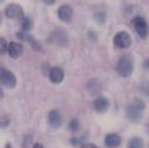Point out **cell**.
Returning <instances> with one entry per match:
<instances>
[{
    "label": "cell",
    "instance_id": "1",
    "mask_svg": "<svg viewBox=\"0 0 149 148\" xmlns=\"http://www.w3.org/2000/svg\"><path fill=\"white\" fill-rule=\"evenodd\" d=\"M133 67H134L133 57L130 56V55H124V56H122L119 59V61L117 64V72L120 76L128 77V76L132 75Z\"/></svg>",
    "mask_w": 149,
    "mask_h": 148
},
{
    "label": "cell",
    "instance_id": "2",
    "mask_svg": "<svg viewBox=\"0 0 149 148\" xmlns=\"http://www.w3.org/2000/svg\"><path fill=\"white\" fill-rule=\"evenodd\" d=\"M144 107H146V106H144L143 101L138 100V98L134 100L133 103L128 106V108H127V117L129 121L138 122L142 117V111L144 110Z\"/></svg>",
    "mask_w": 149,
    "mask_h": 148
},
{
    "label": "cell",
    "instance_id": "3",
    "mask_svg": "<svg viewBox=\"0 0 149 148\" xmlns=\"http://www.w3.org/2000/svg\"><path fill=\"white\" fill-rule=\"evenodd\" d=\"M0 84L5 87H9V89H13L16 85V77L8 68L0 67Z\"/></svg>",
    "mask_w": 149,
    "mask_h": 148
},
{
    "label": "cell",
    "instance_id": "4",
    "mask_svg": "<svg viewBox=\"0 0 149 148\" xmlns=\"http://www.w3.org/2000/svg\"><path fill=\"white\" fill-rule=\"evenodd\" d=\"M113 43L118 49H127V47L130 46V44H132V39H130L128 32L119 31V32L116 34Z\"/></svg>",
    "mask_w": 149,
    "mask_h": 148
},
{
    "label": "cell",
    "instance_id": "5",
    "mask_svg": "<svg viewBox=\"0 0 149 148\" xmlns=\"http://www.w3.org/2000/svg\"><path fill=\"white\" fill-rule=\"evenodd\" d=\"M133 24H134V27H136V31L137 34L141 36V38L146 39L148 36V25H147V21L143 19V17L138 16L136 19L133 20Z\"/></svg>",
    "mask_w": 149,
    "mask_h": 148
},
{
    "label": "cell",
    "instance_id": "6",
    "mask_svg": "<svg viewBox=\"0 0 149 148\" xmlns=\"http://www.w3.org/2000/svg\"><path fill=\"white\" fill-rule=\"evenodd\" d=\"M5 14L9 19H20L24 15V13H22V8L19 5V4H10L6 10H5Z\"/></svg>",
    "mask_w": 149,
    "mask_h": 148
},
{
    "label": "cell",
    "instance_id": "7",
    "mask_svg": "<svg viewBox=\"0 0 149 148\" xmlns=\"http://www.w3.org/2000/svg\"><path fill=\"white\" fill-rule=\"evenodd\" d=\"M57 15H58V19L61 20V21H63V22H68V21H71V19H72L73 9L70 6V5H62L61 8L58 9Z\"/></svg>",
    "mask_w": 149,
    "mask_h": 148
},
{
    "label": "cell",
    "instance_id": "8",
    "mask_svg": "<svg viewBox=\"0 0 149 148\" xmlns=\"http://www.w3.org/2000/svg\"><path fill=\"white\" fill-rule=\"evenodd\" d=\"M49 77H50V81L52 82V84H61L63 81L65 72L61 67H52L50 73H49Z\"/></svg>",
    "mask_w": 149,
    "mask_h": 148
},
{
    "label": "cell",
    "instance_id": "9",
    "mask_svg": "<svg viewBox=\"0 0 149 148\" xmlns=\"http://www.w3.org/2000/svg\"><path fill=\"white\" fill-rule=\"evenodd\" d=\"M49 123L52 128H58L60 126H61L62 119H61V114H60L58 111L54 110L49 113Z\"/></svg>",
    "mask_w": 149,
    "mask_h": 148
},
{
    "label": "cell",
    "instance_id": "10",
    "mask_svg": "<svg viewBox=\"0 0 149 148\" xmlns=\"http://www.w3.org/2000/svg\"><path fill=\"white\" fill-rule=\"evenodd\" d=\"M93 107H95V110L100 113L106 112L109 107V101L107 100L106 97H98V98L95 101V103H93Z\"/></svg>",
    "mask_w": 149,
    "mask_h": 148
},
{
    "label": "cell",
    "instance_id": "11",
    "mask_svg": "<svg viewBox=\"0 0 149 148\" xmlns=\"http://www.w3.org/2000/svg\"><path fill=\"white\" fill-rule=\"evenodd\" d=\"M8 52L11 59H17L22 54V45L20 43H10L9 44Z\"/></svg>",
    "mask_w": 149,
    "mask_h": 148
},
{
    "label": "cell",
    "instance_id": "12",
    "mask_svg": "<svg viewBox=\"0 0 149 148\" xmlns=\"http://www.w3.org/2000/svg\"><path fill=\"white\" fill-rule=\"evenodd\" d=\"M120 145V137L116 133H109L106 137V146L108 148H117Z\"/></svg>",
    "mask_w": 149,
    "mask_h": 148
},
{
    "label": "cell",
    "instance_id": "13",
    "mask_svg": "<svg viewBox=\"0 0 149 148\" xmlns=\"http://www.w3.org/2000/svg\"><path fill=\"white\" fill-rule=\"evenodd\" d=\"M128 148H144V142L142 138L139 137H133L132 140L129 141Z\"/></svg>",
    "mask_w": 149,
    "mask_h": 148
},
{
    "label": "cell",
    "instance_id": "14",
    "mask_svg": "<svg viewBox=\"0 0 149 148\" xmlns=\"http://www.w3.org/2000/svg\"><path fill=\"white\" fill-rule=\"evenodd\" d=\"M9 49V44L4 38H0V55H4Z\"/></svg>",
    "mask_w": 149,
    "mask_h": 148
},
{
    "label": "cell",
    "instance_id": "15",
    "mask_svg": "<svg viewBox=\"0 0 149 148\" xmlns=\"http://www.w3.org/2000/svg\"><path fill=\"white\" fill-rule=\"evenodd\" d=\"M21 25H22V30H24V31H27V30H30V29H31L32 22H31V20L29 19V17H22Z\"/></svg>",
    "mask_w": 149,
    "mask_h": 148
},
{
    "label": "cell",
    "instance_id": "16",
    "mask_svg": "<svg viewBox=\"0 0 149 148\" xmlns=\"http://www.w3.org/2000/svg\"><path fill=\"white\" fill-rule=\"evenodd\" d=\"M78 128H80L78 119H72V121L70 122V129H71L72 132H76V131H78Z\"/></svg>",
    "mask_w": 149,
    "mask_h": 148
},
{
    "label": "cell",
    "instance_id": "17",
    "mask_svg": "<svg viewBox=\"0 0 149 148\" xmlns=\"http://www.w3.org/2000/svg\"><path fill=\"white\" fill-rule=\"evenodd\" d=\"M81 148H97L93 143H83V145L81 146Z\"/></svg>",
    "mask_w": 149,
    "mask_h": 148
},
{
    "label": "cell",
    "instance_id": "18",
    "mask_svg": "<svg viewBox=\"0 0 149 148\" xmlns=\"http://www.w3.org/2000/svg\"><path fill=\"white\" fill-rule=\"evenodd\" d=\"M32 148H44V146L41 145V143H35L34 147H32Z\"/></svg>",
    "mask_w": 149,
    "mask_h": 148
},
{
    "label": "cell",
    "instance_id": "19",
    "mask_svg": "<svg viewBox=\"0 0 149 148\" xmlns=\"http://www.w3.org/2000/svg\"><path fill=\"white\" fill-rule=\"evenodd\" d=\"M146 67L148 68V70H149V59L147 60V61H146Z\"/></svg>",
    "mask_w": 149,
    "mask_h": 148
},
{
    "label": "cell",
    "instance_id": "20",
    "mask_svg": "<svg viewBox=\"0 0 149 148\" xmlns=\"http://www.w3.org/2000/svg\"><path fill=\"white\" fill-rule=\"evenodd\" d=\"M55 1H52V0H51V1H45V4H54Z\"/></svg>",
    "mask_w": 149,
    "mask_h": 148
},
{
    "label": "cell",
    "instance_id": "21",
    "mask_svg": "<svg viewBox=\"0 0 149 148\" xmlns=\"http://www.w3.org/2000/svg\"><path fill=\"white\" fill-rule=\"evenodd\" d=\"M1 96H3V92H1V90H0V98H1Z\"/></svg>",
    "mask_w": 149,
    "mask_h": 148
}]
</instances>
